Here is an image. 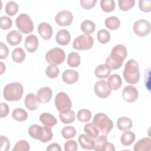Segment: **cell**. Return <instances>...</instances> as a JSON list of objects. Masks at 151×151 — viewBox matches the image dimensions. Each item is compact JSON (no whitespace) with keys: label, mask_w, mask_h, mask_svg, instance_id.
Returning <instances> with one entry per match:
<instances>
[{"label":"cell","mask_w":151,"mask_h":151,"mask_svg":"<svg viewBox=\"0 0 151 151\" xmlns=\"http://www.w3.org/2000/svg\"><path fill=\"white\" fill-rule=\"evenodd\" d=\"M127 49L123 44L115 45L110 54L106 60V64L110 70H117L121 67L127 56Z\"/></svg>","instance_id":"cell-1"},{"label":"cell","mask_w":151,"mask_h":151,"mask_svg":"<svg viewBox=\"0 0 151 151\" xmlns=\"http://www.w3.org/2000/svg\"><path fill=\"white\" fill-rule=\"evenodd\" d=\"M123 75L127 83L134 84L138 83L140 79V72L137 62L133 59L129 60L125 64Z\"/></svg>","instance_id":"cell-2"},{"label":"cell","mask_w":151,"mask_h":151,"mask_svg":"<svg viewBox=\"0 0 151 151\" xmlns=\"http://www.w3.org/2000/svg\"><path fill=\"white\" fill-rule=\"evenodd\" d=\"M30 136L35 139L40 140L42 143L50 141L53 137L51 129L48 126H40L38 124H32L28 129Z\"/></svg>","instance_id":"cell-3"},{"label":"cell","mask_w":151,"mask_h":151,"mask_svg":"<svg viewBox=\"0 0 151 151\" xmlns=\"http://www.w3.org/2000/svg\"><path fill=\"white\" fill-rule=\"evenodd\" d=\"M24 93V88L21 83L13 82L7 84L3 91L4 97L9 101H18L21 99Z\"/></svg>","instance_id":"cell-4"},{"label":"cell","mask_w":151,"mask_h":151,"mask_svg":"<svg viewBox=\"0 0 151 151\" xmlns=\"http://www.w3.org/2000/svg\"><path fill=\"white\" fill-rule=\"evenodd\" d=\"M93 123L105 136H107L113 128V123L109 117L103 113L96 114L93 118Z\"/></svg>","instance_id":"cell-5"},{"label":"cell","mask_w":151,"mask_h":151,"mask_svg":"<svg viewBox=\"0 0 151 151\" xmlns=\"http://www.w3.org/2000/svg\"><path fill=\"white\" fill-rule=\"evenodd\" d=\"M16 25L19 30L24 34H28L32 32L34 29V24L30 17L22 13L19 15L15 21Z\"/></svg>","instance_id":"cell-6"},{"label":"cell","mask_w":151,"mask_h":151,"mask_svg":"<svg viewBox=\"0 0 151 151\" xmlns=\"http://www.w3.org/2000/svg\"><path fill=\"white\" fill-rule=\"evenodd\" d=\"M65 58L64 50L55 47L50 50L45 54V60L50 64L58 65L63 63Z\"/></svg>","instance_id":"cell-7"},{"label":"cell","mask_w":151,"mask_h":151,"mask_svg":"<svg viewBox=\"0 0 151 151\" xmlns=\"http://www.w3.org/2000/svg\"><path fill=\"white\" fill-rule=\"evenodd\" d=\"M94 40L90 35H80L76 37L73 42V47L78 50H87L91 48L93 46Z\"/></svg>","instance_id":"cell-8"},{"label":"cell","mask_w":151,"mask_h":151,"mask_svg":"<svg viewBox=\"0 0 151 151\" xmlns=\"http://www.w3.org/2000/svg\"><path fill=\"white\" fill-rule=\"evenodd\" d=\"M55 106L59 112L70 110L72 107L71 101L68 94L63 91L59 92L55 97Z\"/></svg>","instance_id":"cell-9"},{"label":"cell","mask_w":151,"mask_h":151,"mask_svg":"<svg viewBox=\"0 0 151 151\" xmlns=\"http://www.w3.org/2000/svg\"><path fill=\"white\" fill-rule=\"evenodd\" d=\"M133 31L136 35L139 37L147 35L150 31V24L145 19H139L133 24Z\"/></svg>","instance_id":"cell-10"},{"label":"cell","mask_w":151,"mask_h":151,"mask_svg":"<svg viewBox=\"0 0 151 151\" xmlns=\"http://www.w3.org/2000/svg\"><path fill=\"white\" fill-rule=\"evenodd\" d=\"M95 94L101 99H105L109 97L111 93V90L109 86L107 81L100 80L97 81L94 86Z\"/></svg>","instance_id":"cell-11"},{"label":"cell","mask_w":151,"mask_h":151,"mask_svg":"<svg viewBox=\"0 0 151 151\" xmlns=\"http://www.w3.org/2000/svg\"><path fill=\"white\" fill-rule=\"evenodd\" d=\"M73 21V14L67 10L59 11L55 17V21L60 26H68L71 24Z\"/></svg>","instance_id":"cell-12"},{"label":"cell","mask_w":151,"mask_h":151,"mask_svg":"<svg viewBox=\"0 0 151 151\" xmlns=\"http://www.w3.org/2000/svg\"><path fill=\"white\" fill-rule=\"evenodd\" d=\"M139 96V92L137 88L133 86H126L122 92L123 99L128 103L135 101Z\"/></svg>","instance_id":"cell-13"},{"label":"cell","mask_w":151,"mask_h":151,"mask_svg":"<svg viewBox=\"0 0 151 151\" xmlns=\"http://www.w3.org/2000/svg\"><path fill=\"white\" fill-rule=\"evenodd\" d=\"M52 96V90L48 87H44L38 90L37 93V99L40 103H48Z\"/></svg>","instance_id":"cell-14"},{"label":"cell","mask_w":151,"mask_h":151,"mask_svg":"<svg viewBox=\"0 0 151 151\" xmlns=\"http://www.w3.org/2000/svg\"><path fill=\"white\" fill-rule=\"evenodd\" d=\"M38 31L40 36L45 40H50L52 35V28L47 22H41L38 27Z\"/></svg>","instance_id":"cell-15"},{"label":"cell","mask_w":151,"mask_h":151,"mask_svg":"<svg viewBox=\"0 0 151 151\" xmlns=\"http://www.w3.org/2000/svg\"><path fill=\"white\" fill-rule=\"evenodd\" d=\"M38 40L36 35L34 34H30L28 35L25 40V47L27 50L32 53L34 52L38 47Z\"/></svg>","instance_id":"cell-16"},{"label":"cell","mask_w":151,"mask_h":151,"mask_svg":"<svg viewBox=\"0 0 151 151\" xmlns=\"http://www.w3.org/2000/svg\"><path fill=\"white\" fill-rule=\"evenodd\" d=\"M80 146L84 149L92 150L94 146V139L88 136L87 134H81L78 139Z\"/></svg>","instance_id":"cell-17"},{"label":"cell","mask_w":151,"mask_h":151,"mask_svg":"<svg viewBox=\"0 0 151 151\" xmlns=\"http://www.w3.org/2000/svg\"><path fill=\"white\" fill-rule=\"evenodd\" d=\"M78 73L73 70H66L62 74V78L64 83L68 84H72L78 80Z\"/></svg>","instance_id":"cell-18"},{"label":"cell","mask_w":151,"mask_h":151,"mask_svg":"<svg viewBox=\"0 0 151 151\" xmlns=\"http://www.w3.org/2000/svg\"><path fill=\"white\" fill-rule=\"evenodd\" d=\"M71 40V35L66 29H61L56 34L55 40L57 42L61 45H67Z\"/></svg>","instance_id":"cell-19"},{"label":"cell","mask_w":151,"mask_h":151,"mask_svg":"<svg viewBox=\"0 0 151 151\" xmlns=\"http://www.w3.org/2000/svg\"><path fill=\"white\" fill-rule=\"evenodd\" d=\"M22 40L21 33L17 30H12L6 35V40L12 46L18 45Z\"/></svg>","instance_id":"cell-20"},{"label":"cell","mask_w":151,"mask_h":151,"mask_svg":"<svg viewBox=\"0 0 151 151\" xmlns=\"http://www.w3.org/2000/svg\"><path fill=\"white\" fill-rule=\"evenodd\" d=\"M151 149V140L145 137L138 140L134 146V151H149Z\"/></svg>","instance_id":"cell-21"},{"label":"cell","mask_w":151,"mask_h":151,"mask_svg":"<svg viewBox=\"0 0 151 151\" xmlns=\"http://www.w3.org/2000/svg\"><path fill=\"white\" fill-rule=\"evenodd\" d=\"M107 83L111 90H117L120 88L122 80L120 75L114 74L109 77Z\"/></svg>","instance_id":"cell-22"},{"label":"cell","mask_w":151,"mask_h":151,"mask_svg":"<svg viewBox=\"0 0 151 151\" xmlns=\"http://www.w3.org/2000/svg\"><path fill=\"white\" fill-rule=\"evenodd\" d=\"M40 122L45 126L52 127L57 124V120L52 114L48 113H43L40 116Z\"/></svg>","instance_id":"cell-23"},{"label":"cell","mask_w":151,"mask_h":151,"mask_svg":"<svg viewBox=\"0 0 151 151\" xmlns=\"http://www.w3.org/2000/svg\"><path fill=\"white\" fill-rule=\"evenodd\" d=\"M25 107L29 110H35L38 107L37 97L34 93H28L24 100Z\"/></svg>","instance_id":"cell-24"},{"label":"cell","mask_w":151,"mask_h":151,"mask_svg":"<svg viewBox=\"0 0 151 151\" xmlns=\"http://www.w3.org/2000/svg\"><path fill=\"white\" fill-rule=\"evenodd\" d=\"M117 126L118 129L122 132L130 129L133 126V122L132 120L127 117H120L117 122Z\"/></svg>","instance_id":"cell-25"},{"label":"cell","mask_w":151,"mask_h":151,"mask_svg":"<svg viewBox=\"0 0 151 151\" xmlns=\"http://www.w3.org/2000/svg\"><path fill=\"white\" fill-rule=\"evenodd\" d=\"M136 139L135 134L129 130H126L122 134L120 137L121 143L124 146H130Z\"/></svg>","instance_id":"cell-26"},{"label":"cell","mask_w":151,"mask_h":151,"mask_svg":"<svg viewBox=\"0 0 151 151\" xmlns=\"http://www.w3.org/2000/svg\"><path fill=\"white\" fill-rule=\"evenodd\" d=\"M59 117L61 122L64 124H69L73 123L75 120L76 114L74 111L70 109L68 111L60 112Z\"/></svg>","instance_id":"cell-27"},{"label":"cell","mask_w":151,"mask_h":151,"mask_svg":"<svg viewBox=\"0 0 151 151\" xmlns=\"http://www.w3.org/2000/svg\"><path fill=\"white\" fill-rule=\"evenodd\" d=\"M94 73L97 78H105L110 74L111 70L106 64H102L96 67Z\"/></svg>","instance_id":"cell-28"},{"label":"cell","mask_w":151,"mask_h":151,"mask_svg":"<svg viewBox=\"0 0 151 151\" xmlns=\"http://www.w3.org/2000/svg\"><path fill=\"white\" fill-rule=\"evenodd\" d=\"M107 139L105 135L98 136L94 139V146L93 150L96 151H104Z\"/></svg>","instance_id":"cell-29"},{"label":"cell","mask_w":151,"mask_h":151,"mask_svg":"<svg viewBox=\"0 0 151 151\" xmlns=\"http://www.w3.org/2000/svg\"><path fill=\"white\" fill-rule=\"evenodd\" d=\"M105 25L110 30H116L120 27V21L117 17L111 16L106 19Z\"/></svg>","instance_id":"cell-30"},{"label":"cell","mask_w":151,"mask_h":151,"mask_svg":"<svg viewBox=\"0 0 151 151\" xmlns=\"http://www.w3.org/2000/svg\"><path fill=\"white\" fill-rule=\"evenodd\" d=\"M81 29L86 35H90L96 29L95 24L91 20H84L81 24Z\"/></svg>","instance_id":"cell-31"},{"label":"cell","mask_w":151,"mask_h":151,"mask_svg":"<svg viewBox=\"0 0 151 151\" xmlns=\"http://www.w3.org/2000/svg\"><path fill=\"white\" fill-rule=\"evenodd\" d=\"M12 117L18 122H24L27 120L28 117V113L22 108H17L12 111Z\"/></svg>","instance_id":"cell-32"},{"label":"cell","mask_w":151,"mask_h":151,"mask_svg":"<svg viewBox=\"0 0 151 151\" xmlns=\"http://www.w3.org/2000/svg\"><path fill=\"white\" fill-rule=\"evenodd\" d=\"M12 60L17 63H22L25 58V53L21 48H15L12 53Z\"/></svg>","instance_id":"cell-33"},{"label":"cell","mask_w":151,"mask_h":151,"mask_svg":"<svg viewBox=\"0 0 151 151\" xmlns=\"http://www.w3.org/2000/svg\"><path fill=\"white\" fill-rule=\"evenodd\" d=\"M84 131L88 136L93 139H95L99 136L100 130L92 122L88 123L84 126Z\"/></svg>","instance_id":"cell-34"},{"label":"cell","mask_w":151,"mask_h":151,"mask_svg":"<svg viewBox=\"0 0 151 151\" xmlns=\"http://www.w3.org/2000/svg\"><path fill=\"white\" fill-rule=\"evenodd\" d=\"M81 63L80 55L75 52H70L67 57L68 65L71 67H77Z\"/></svg>","instance_id":"cell-35"},{"label":"cell","mask_w":151,"mask_h":151,"mask_svg":"<svg viewBox=\"0 0 151 151\" xmlns=\"http://www.w3.org/2000/svg\"><path fill=\"white\" fill-rule=\"evenodd\" d=\"M97 37L100 43L106 44L109 42L110 40V34L107 29H102L98 31Z\"/></svg>","instance_id":"cell-36"},{"label":"cell","mask_w":151,"mask_h":151,"mask_svg":"<svg viewBox=\"0 0 151 151\" xmlns=\"http://www.w3.org/2000/svg\"><path fill=\"white\" fill-rule=\"evenodd\" d=\"M100 7L104 12H112L115 8V2L113 0H101L100 1Z\"/></svg>","instance_id":"cell-37"},{"label":"cell","mask_w":151,"mask_h":151,"mask_svg":"<svg viewBox=\"0 0 151 151\" xmlns=\"http://www.w3.org/2000/svg\"><path fill=\"white\" fill-rule=\"evenodd\" d=\"M60 73L59 68L57 65L50 64L45 69V74L49 78H54L58 77Z\"/></svg>","instance_id":"cell-38"},{"label":"cell","mask_w":151,"mask_h":151,"mask_svg":"<svg viewBox=\"0 0 151 151\" xmlns=\"http://www.w3.org/2000/svg\"><path fill=\"white\" fill-rule=\"evenodd\" d=\"M92 117L91 111L87 109H81L77 113V119L80 122H87Z\"/></svg>","instance_id":"cell-39"},{"label":"cell","mask_w":151,"mask_h":151,"mask_svg":"<svg viewBox=\"0 0 151 151\" xmlns=\"http://www.w3.org/2000/svg\"><path fill=\"white\" fill-rule=\"evenodd\" d=\"M76 130L73 126L64 127L61 130V134L65 139H69L74 137L76 135Z\"/></svg>","instance_id":"cell-40"},{"label":"cell","mask_w":151,"mask_h":151,"mask_svg":"<svg viewBox=\"0 0 151 151\" xmlns=\"http://www.w3.org/2000/svg\"><path fill=\"white\" fill-rule=\"evenodd\" d=\"M18 5L14 1L8 2L5 6V12L9 16H14L18 11Z\"/></svg>","instance_id":"cell-41"},{"label":"cell","mask_w":151,"mask_h":151,"mask_svg":"<svg viewBox=\"0 0 151 151\" xmlns=\"http://www.w3.org/2000/svg\"><path fill=\"white\" fill-rule=\"evenodd\" d=\"M135 4L134 0H119L118 5L122 11H127L132 8Z\"/></svg>","instance_id":"cell-42"},{"label":"cell","mask_w":151,"mask_h":151,"mask_svg":"<svg viewBox=\"0 0 151 151\" xmlns=\"http://www.w3.org/2000/svg\"><path fill=\"white\" fill-rule=\"evenodd\" d=\"M29 144L27 140H21L18 141L13 148V151H28L29 150Z\"/></svg>","instance_id":"cell-43"},{"label":"cell","mask_w":151,"mask_h":151,"mask_svg":"<svg viewBox=\"0 0 151 151\" xmlns=\"http://www.w3.org/2000/svg\"><path fill=\"white\" fill-rule=\"evenodd\" d=\"M12 25V19L7 16H2L0 18V27L2 29L6 30L9 29Z\"/></svg>","instance_id":"cell-44"},{"label":"cell","mask_w":151,"mask_h":151,"mask_svg":"<svg viewBox=\"0 0 151 151\" xmlns=\"http://www.w3.org/2000/svg\"><path fill=\"white\" fill-rule=\"evenodd\" d=\"M150 6H151L150 0H147V1L140 0L139 2V9L145 12H149L151 11Z\"/></svg>","instance_id":"cell-45"},{"label":"cell","mask_w":151,"mask_h":151,"mask_svg":"<svg viewBox=\"0 0 151 151\" xmlns=\"http://www.w3.org/2000/svg\"><path fill=\"white\" fill-rule=\"evenodd\" d=\"M78 149V144L74 140H70L64 144V150L65 151H76Z\"/></svg>","instance_id":"cell-46"},{"label":"cell","mask_w":151,"mask_h":151,"mask_svg":"<svg viewBox=\"0 0 151 151\" xmlns=\"http://www.w3.org/2000/svg\"><path fill=\"white\" fill-rule=\"evenodd\" d=\"M1 151H7L10 147V142L8 139L4 136H1Z\"/></svg>","instance_id":"cell-47"},{"label":"cell","mask_w":151,"mask_h":151,"mask_svg":"<svg viewBox=\"0 0 151 151\" xmlns=\"http://www.w3.org/2000/svg\"><path fill=\"white\" fill-rule=\"evenodd\" d=\"M97 2L96 0H81V6L86 9H90L94 7Z\"/></svg>","instance_id":"cell-48"},{"label":"cell","mask_w":151,"mask_h":151,"mask_svg":"<svg viewBox=\"0 0 151 151\" xmlns=\"http://www.w3.org/2000/svg\"><path fill=\"white\" fill-rule=\"evenodd\" d=\"M9 54L8 47L2 42H0V58L5 59Z\"/></svg>","instance_id":"cell-49"},{"label":"cell","mask_w":151,"mask_h":151,"mask_svg":"<svg viewBox=\"0 0 151 151\" xmlns=\"http://www.w3.org/2000/svg\"><path fill=\"white\" fill-rule=\"evenodd\" d=\"M9 112V109L8 105L5 103H1V113H0V117L1 118L5 117L8 116Z\"/></svg>","instance_id":"cell-50"},{"label":"cell","mask_w":151,"mask_h":151,"mask_svg":"<svg viewBox=\"0 0 151 151\" xmlns=\"http://www.w3.org/2000/svg\"><path fill=\"white\" fill-rule=\"evenodd\" d=\"M46 150L47 151H52V150L62 151V149L61 146L58 143H53L52 144H50V145L48 146Z\"/></svg>","instance_id":"cell-51"},{"label":"cell","mask_w":151,"mask_h":151,"mask_svg":"<svg viewBox=\"0 0 151 151\" xmlns=\"http://www.w3.org/2000/svg\"><path fill=\"white\" fill-rule=\"evenodd\" d=\"M114 150H115L114 146L112 143L107 142L106 144L104 151H114Z\"/></svg>","instance_id":"cell-52"},{"label":"cell","mask_w":151,"mask_h":151,"mask_svg":"<svg viewBox=\"0 0 151 151\" xmlns=\"http://www.w3.org/2000/svg\"><path fill=\"white\" fill-rule=\"evenodd\" d=\"M5 68H6V67H5V65L3 63H2V62H1V74H2L4 71H5Z\"/></svg>","instance_id":"cell-53"}]
</instances>
